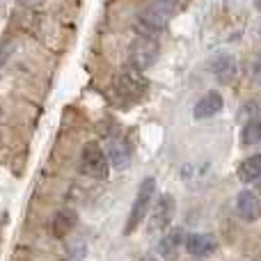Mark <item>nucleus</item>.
I'll return each instance as SVG.
<instances>
[{
	"label": "nucleus",
	"instance_id": "f257e3e1",
	"mask_svg": "<svg viewBox=\"0 0 261 261\" xmlns=\"http://www.w3.org/2000/svg\"><path fill=\"white\" fill-rule=\"evenodd\" d=\"M153 197H156V181H153V176H147V179L140 184L138 195H135V202H133V206H130L126 227H124V234H126V236L133 234V231L140 227V222L147 218Z\"/></svg>",
	"mask_w": 261,
	"mask_h": 261
},
{
	"label": "nucleus",
	"instance_id": "f03ea898",
	"mask_svg": "<svg viewBox=\"0 0 261 261\" xmlns=\"http://www.w3.org/2000/svg\"><path fill=\"white\" fill-rule=\"evenodd\" d=\"M81 170L96 181H106L110 174V161L99 142H87L81 153Z\"/></svg>",
	"mask_w": 261,
	"mask_h": 261
},
{
	"label": "nucleus",
	"instance_id": "7ed1b4c3",
	"mask_svg": "<svg viewBox=\"0 0 261 261\" xmlns=\"http://www.w3.org/2000/svg\"><path fill=\"white\" fill-rule=\"evenodd\" d=\"M158 50H161V46H158L156 37L138 35L133 39V44H130V48H128L130 67L138 69V71H144V69L153 67V62L158 60Z\"/></svg>",
	"mask_w": 261,
	"mask_h": 261
},
{
	"label": "nucleus",
	"instance_id": "20e7f679",
	"mask_svg": "<svg viewBox=\"0 0 261 261\" xmlns=\"http://www.w3.org/2000/svg\"><path fill=\"white\" fill-rule=\"evenodd\" d=\"M176 213V202L174 197H172L170 193L161 195L156 202V206H153V213H151V220H149V231L151 234H156V231H163L170 227L172 218H174Z\"/></svg>",
	"mask_w": 261,
	"mask_h": 261
},
{
	"label": "nucleus",
	"instance_id": "39448f33",
	"mask_svg": "<svg viewBox=\"0 0 261 261\" xmlns=\"http://www.w3.org/2000/svg\"><path fill=\"white\" fill-rule=\"evenodd\" d=\"M117 92L122 94V99L128 101H138L140 96L147 92V81L142 78V71L130 67L128 71H124L122 76L117 78Z\"/></svg>",
	"mask_w": 261,
	"mask_h": 261
},
{
	"label": "nucleus",
	"instance_id": "423d86ee",
	"mask_svg": "<svg viewBox=\"0 0 261 261\" xmlns=\"http://www.w3.org/2000/svg\"><path fill=\"white\" fill-rule=\"evenodd\" d=\"M186 252L193 254V257H208V254L216 252L218 241L213 239L206 231H195V234H188L184 241Z\"/></svg>",
	"mask_w": 261,
	"mask_h": 261
},
{
	"label": "nucleus",
	"instance_id": "0eeeda50",
	"mask_svg": "<svg viewBox=\"0 0 261 261\" xmlns=\"http://www.w3.org/2000/svg\"><path fill=\"white\" fill-rule=\"evenodd\" d=\"M222 108H225V99H222V94L218 90H211L195 103L193 117L195 119H211V117H216Z\"/></svg>",
	"mask_w": 261,
	"mask_h": 261
},
{
	"label": "nucleus",
	"instance_id": "6e6552de",
	"mask_svg": "<svg viewBox=\"0 0 261 261\" xmlns=\"http://www.w3.org/2000/svg\"><path fill=\"white\" fill-rule=\"evenodd\" d=\"M236 211L243 218L245 222H257L261 218V202L257 197V193L252 190H241L236 197Z\"/></svg>",
	"mask_w": 261,
	"mask_h": 261
},
{
	"label": "nucleus",
	"instance_id": "1a4fd4ad",
	"mask_svg": "<svg viewBox=\"0 0 261 261\" xmlns=\"http://www.w3.org/2000/svg\"><path fill=\"white\" fill-rule=\"evenodd\" d=\"M184 241H186L184 227H172V229H167L165 234L161 236V241H158V254L165 259H174L179 248L184 245Z\"/></svg>",
	"mask_w": 261,
	"mask_h": 261
},
{
	"label": "nucleus",
	"instance_id": "9d476101",
	"mask_svg": "<svg viewBox=\"0 0 261 261\" xmlns=\"http://www.w3.org/2000/svg\"><path fill=\"white\" fill-rule=\"evenodd\" d=\"M108 161H110V167H115V170H126L130 165V147L128 142L124 138H113L108 142Z\"/></svg>",
	"mask_w": 261,
	"mask_h": 261
},
{
	"label": "nucleus",
	"instance_id": "9b49d317",
	"mask_svg": "<svg viewBox=\"0 0 261 261\" xmlns=\"http://www.w3.org/2000/svg\"><path fill=\"white\" fill-rule=\"evenodd\" d=\"M76 225H78V213L73 208H60L53 216V220H50V231H53L55 239H62Z\"/></svg>",
	"mask_w": 261,
	"mask_h": 261
},
{
	"label": "nucleus",
	"instance_id": "f8f14e48",
	"mask_svg": "<svg viewBox=\"0 0 261 261\" xmlns=\"http://www.w3.org/2000/svg\"><path fill=\"white\" fill-rule=\"evenodd\" d=\"M211 71L220 83H231L236 78V60H234V55H229V53L216 55L213 62H211Z\"/></svg>",
	"mask_w": 261,
	"mask_h": 261
},
{
	"label": "nucleus",
	"instance_id": "ddd939ff",
	"mask_svg": "<svg viewBox=\"0 0 261 261\" xmlns=\"http://www.w3.org/2000/svg\"><path fill=\"white\" fill-rule=\"evenodd\" d=\"M261 176V153H254V156L245 158L239 165V179L243 184H254Z\"/></svg>",
	"mask_w": 261,
	"mask_h": 261
},
{
	"label": "nucleus",
	"instance_id": "4468645a",
	"mask_svg": "<svg viewBox=\"0 0 261 261\" xmlns=\"http://www.w3.org/2000/svg\"><path fill=\"white\" fill-rule=\"evenodd\" d=\"M241 140H243V144H257L261 142V119H248L245 122L243 130H241Z\"/></svg>",
	"mask_w": 261,
	"mask_h": 261
},
{
	"label": "nucleus",
	"instance_id": "2eb2a0df",
	"mask_svg": "<svg viewBox=\"0 0 261 261\" xmlns=\"http://www.w3.org/2000/svg\"><path fill=\"white\" fill-rule=\"evenodd\" d=\"M252 73H254V81H257V83H261V53L257 55V60H254Z\"/></svg>",
	"mask_w": 261,
	"mask_h": 261
},
{
	"label": "nucleus",
	"instance_id": "dca6fc26",
	"mask_svg": "<svg viewBox=\"0 0 261 261\" xmlns=\"http://www.w3.org/2000/svg\"><path fill=\"white\" fill-rule=\"evenodd\" d=\"M142 261H161V259H158V257H156V254H147V257H144Z\"/></svg>",
	"mask_w": 261,
	"mask_h": 261
},
{
	"label": "nucleus",
	"instance_id": "f3484780",
	"mask_svg": "<svg viewBox=\"0 0 261 261\" xmlns=\"http://www.w3.org/2000/svg\"><path fill=\"white\" fill-rule=\"evenodd\" d=\"M21 3H25V5H37V3H41V0H21Z\"/></svg>",
	"mask_w": 261,
	"mask_h": 261
},
{
	"label": "nucleus",
	"instance_id": "a211bd4d",
	"mask_svg": "<svg viewBox=\"0 0 261 261\" xmlns=\"http://www.w3.org/2000/svg\"><path fill=\"white\" fill-rule=\"evenodd\" d=\"M254 7H257L259 12H261V0H254Z\"/></svg>",
	"mask_w": 261,
	"mask_h": 261
},
{
	"label": "nucleus",
	"instance_id": "6ab92c4d",
	"mask_svg": "<svg viewBox=\"0 0 261 261\" xmlns=\"http://www.w3.org/2000/svg\"><path fill=\"white\" fill-rule=\"evenodd\" d=\"M254 184H259V186H261V176H259V179H257V181H254Z\"/></svg>",
	"mask_w": 261,
	"mask_h": 261
},
{
	"label": "nucleus",
	"instance_id": "aec40b11",
	"mask_svg": "<svg viewBox=\"0 0 261 261\" xmlns=\"http://www.w3.org/2000/svg\"><path fill=\"white\" fill-rule=\"evenodd\" d=\"M259 32H261V30H259Z\"/></svg>",
	"mask_w": 261,
	"mask_h": 261
}]
</instances>
